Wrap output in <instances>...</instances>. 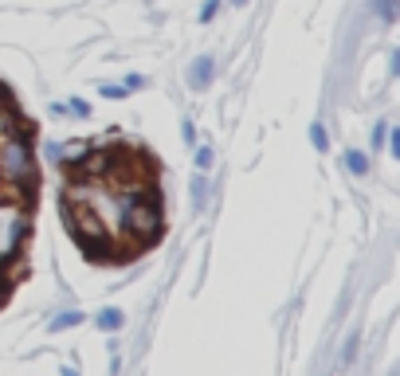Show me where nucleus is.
I'll list each match as a JSON object with an SVG mask.
<instances>
[{"mask_svg": "<svg viewBox=\"0 0 400 376\" xmlns=\"http://www.w3.org/2000/svg\"><path fill=\"white\" fill-rule=\"evenodd\" d=\"M231 4H236V8H243V4H248V0H231Z\"/></svg>", "mask_w": 400, "mask_h": 376, "instance_id": "6ab92c4d", "label": "nucleus"}, {"mask_svg": "<svg viewBox=\"0 0 400 376\" xmlns=\"http://www.w3.org/2000/svg\"><path fill=\"white\" fill-rule=\"evenodd\" d=\"M79 321H83L79 310H63V314H55V317L48 321V329H51V333H59V329H75Z\"/></svg>", "mask_w": 400, "mask_h": 376, "instance_id": "423d86ee", "label": "nucleus"}, {"mask_svg": "<svg viewBox=\"0 0 400 376\" xmlns=\"http://www.w3.org/2000/svg\"><path fill=\"white\" fill-rule=\"evenodd\" d=\"M385 138H389V149H392V153H397V157H400V133H397V129H392V133H385Z\"/></svg>", "mask_w": 400, "mask_h": 376, "instance_id": "dca6fc26", "label": "nucleus"}, {"mask_svg": "<svg viewBox=\"0 0 400 376\" xmlns=\"http://www.w3.org/2000/svg\"><path fill=\"white\" fill-rule=\"evenodd\" d=\"M138 87H145V79H141V75H130V79H126V90H138Z\"/></svg>", "mask_w": 400, "mask_h": 376, "instance_id": "a211bd4d", "label": "nucleus"}, {"mask_svg": "<svg viewBox=\"0 0 400 376\" xmlns=\"http://www.w3.org/2000/svg\"><path fill=\"white\" fill-rule=\"evenodd\" d=\"M212 75H216V67H212V55H200L197 63H192V71H189V82L197 90H204L212 82Z\"/></svg>", "mask_w": 400, "mask_h": 376, "instance_id": "20e7f679", "label": "nucleus"}, {"mask_svg": "<svg viewBox=\"0 0 400 376\" xmlns=\"http://www.w3.org/2000/svg\"><path fill=\"white\" fill-rule=\"evenodd\" d=\"M51 161H67V145H59V141H48V149H43Z\"/></svg>", "mask_w": 400, "mask_h": 376, "instance_id": "9b49d317", "label": "nucleus"}, {"mask_svg": "<svg viewBox=\"0 0 400 376\" xmlns=\"http://www.w3.org/2000/svg\"><path fill=\"white\" fill-rule=\"evenodd\" d=\"M345 168H350L353 177H365V173H369V157H365V153H361V149H350V153H345Z\"/></svg>", "mask_w": 400, "mask_h": 376, "instance_id": "0eeeda50", "label": "nucleus"}, {"mask_svg": "<svg viewBox=\"0 0 400 376\" xmlns=\"http://www.w3.org/2000/svg\"><path fill=\"white\" fill-rule=\"evenodd\" d=\"M67 208V219H71V231H75V239L79 243H90V247H99V243H106V228L99 224V216L90 208H75V204H63Z\"/></svg>", "mask_w": 400, "mask_h": 376, "instance_id": "7ed1b4c3", "label": "nucleus"}, {"mask_svg": "<svg viewBox=\"0 0 400 376\" xmlns=\"http://www.w3.org/2000/svg\"><path fill=\"white\" fill-rule=\"evenodd\" d=\"M0 180L4 185H31V149L28 138H8L0 145Z\"/></svg>", "mask_w": 400, "mask_h": 376, "instance_id": "f257e3e1", "label": "nucleus"}, {"mask_svg": "<svg viewBox=\"0 0 400 376\" xmlns=\"http://www.w3.org/2000/svg\"><path fill=\"white\" fill-rule=\"evenodd\" d=\"M377 12L385 20H392V16H397V0H377Z\"/></svg>", "mask_w": 400, "mask_h": 376, "instance_id": "ddd939ff", "label": "nucleus"}, {"mask_svg": "<svg viewBox=\"0 0 400 376\" xmlns=\"http://www.w3.org/2000/svg\"><path fill=\"white\" fill-rule=\"evenodd\" d=\"M204 200H208V180H204V173L200 177H192V208H204Z\"/></svg>", "mask_w": 400, "mask_h": 376, "instance_id": "6e6552de", "label": "nucleus"}, {"mask_svg": "<svg viewBox=\"0 0 400 376\" xmlns=\"http://www.w3.org/2000/svg\"><path fill=\"white\" fill-rule=\"evenodd\" d=\"M122 224L134 231V239L138 243H145V239L157 236L161 228V212L153 200H122Z\"/></svg>", "mask_w": 400, "mask_h": 376, "instance_id": "f03ea898", "label": "nucleus"}, {"mask_svg": "<svg viewBox=\"0 0 400 376\" xmlns=\"http://www.w3.org/2000/svg\"><path fill=\"white\" fill-rule=\"evenodd\" d=\"M385 133H389V126H385V122H380V126L373 129V145H380V141H385Z\"/></svg>", "mask_w": 400, "mask_h": 376, "instance_id": "f3484780", "label": "nucleus"}, {"mask_svg": "<svg viewBox=\"0 0 400 376\" xmlns=\"http://www.w3.org/2000/svg\"><path fill=\"white\" fill-rule=\"evenodd\" d=\"M71 114H87V118H90V106H87V102H83V99H75V102H71Z\"/></svg>", "mask_w": 400, "mask_h": 376, "instance_id": "2eb2a0df", "label": "nucleus"}, {"mask_svg": "<svg viewBox=\"0 0 400 376\" xmlns=\"http://www.w3.org/2000/svg\"><path fill=\"white\" fill-rule=\"evenodd\" d=\"M310 141H314V149H322V153L330 149V138H326V129L322 126H310Z\"/></svg>", "mask_w": 400, "mask_h": 376, "instance_id": "9d476101", "label": "nucleus"}, {"mask_svg": "<svg viewBox=\"0 0 400 376\" xmlns=\"http://www.w3.org/2000/svg\"><path fill=\"white\" fill-rule=\"evenodd\" d=\"M192 161H197L200 173H208L212 161H216V153H212V145H197V157H192Z\"/></svg>", "mask_w": 400, "mask_h": 376, "instance_id": "1a4fd4ad", "label": "nucleus"}, {"mask_svg": "<svg viewBox=\"0 0 400 376\" xmlns=\"http://www.w3.org/2000/svg\"><path fill=\"white\" fill-rule=\"evenodd\" d=\"M102 94H106V99H126V87H114V82H106V87H102Z\"/></svg>", "mask_w": 400, "mask_h": 376, "instance_id": "4468645a", "label": "nucleus"}, {"mask_svg": "<svg viewBox=\"0 0 400 376\" xmlns=\"http://www.w3.org/2000/svg\"><path fill=\"white\" fill-rule=\"evenodd\" d=\"M216 12H220V0H204V8H200V24H208Z\"/></svg>", "mask_w": 400, "mask_h": 376, "instance_id": "f8f14e48", "label": "nucleus"}, {"mask_svg": "<svg viewBox=\"0 0 400 376\" xmlns=\"http://www.w3.org/2000/svg\"><path fill=\"white\" fill-rule=\"evenodd\" d=\"M94 326H99L102 333H114V329H122V326H126V314H122V310H114V306H106V310H99Z\"/></svg>", "mask_w": 400, "mask_h": 376, "instance_id": "39448f33", "label": "nucleus"}]
</instances>
